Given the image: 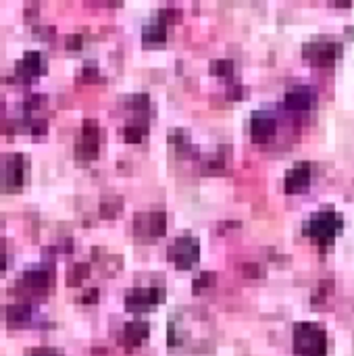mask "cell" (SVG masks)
I'll list each match as a JSON object with an SVG mask.
<instances>
[{"instance_id":"obj_18","label":"cell","mask_w":354,"mask_h":356,"mask_svg":"<svg viewBox=\"0 0 354 356\" xmlns=\"http://www.w3.org/2000/svg\"><path fill=\"white\" fill-rule=\"evenodd\" d=\"M148 131V123H142V121H134V123H127L125 129H123V140L129 142V144H138Z\"/></svg>"},{"instance_id":"obj_1","label":"cell","mask_w":354,"mask_h":356,"mask_svg":"<svg viewBox=\"0 0 354 356\" xmlns=\"http://www.w3.org/2000/svg\"><path fill=\"white\" fill-rule=\"evenodd\" d=\"M54 286V267L48 265H38L33 269H27L10 290L13 296H17L21 302L33 300V298H44Z\"/></svg>"},{"instance_id":"obj_29","label":"cell","mask_w":354,"mask_h":356,"mask_svg":"<svg viewBox=\"0 0 354 356\" xmlns=\"http://www.w3.org/2000/svg\"><path fill=\"white\" fill-rule=\"evenodd\" d=\"M4 111H6V102H4V96H0V119H2V117H6V115H4Z\"/></svg>"},{"instance_id":"obj_6","label":"cell","mask_w":354,"mask_h":356,"mask_svg":"<svg viewBox=\"0 0 354 356\" xmlns=\"http://www.w3.org/2000/svg\"><path fill=\"white\" fill-rule=\"evenodd\" d=\"M165 288H134L131 292H127L125 296V309L134 315H142L148 313L152 309H156L163 300H165Z\"/></svg>"},{"instance_id":"obj_13","label":"cell","mask_w":354,"mask_h":356,"mask_svg":"<svg viewBox=\"0 0 354 356\" xmlns=\"http://www.w3.org/2000/svg\"><path fill=\"white\" fill-rule=\"evenodd\" d=\"M277 129V123L273 119V115H267V113H255L252 119H250V136L255 142L263 144V142H269L273 138Z\"/></svg>"},{"instance_id":"obj_10","label":"cell","mask_w":354,"mask_h":356,"mask_svg":"<svg viewBox=\"0 0 354 356\" xmlns=\"http://www.w3.org/2000/svg\"><path fill=\"white\" fill-rule=\"evenodd\" d=\"M303 54L309 60H313L315 65H332L342 54V44L340 42H330V40L311 42V44L305 46Z\"/></svg>"},{"instance_id":"obj_27","label":"cell","mask_w":354,"mask_h":356,"mask_svg":"<svg viewBox=\"0 0 354 356\" xmlns=\"http://www.w3.org/2000/svg\"><path fill=\"white\" fill-rule=\"evenodd\" d=\"M25 356H63L61 353H56L54 348H31L27 350Z\"/></svg>"},{"instance_id":"obj_22","label":"cell","mask_w":354,"mask_h":356,"mask_svg":"<svg viewBox=\"0 0 354 356\" xmlns=\"http://www.w3.org/2000/svg\"><path fill=\"white\" fill-rule=\"evenodd\" d=\"M215 284V273H202L196 282H194V294H200V290L209 288Z\"/></svg>"},{"instance_id":"obj_28","label":"cell","mask_w":354,"mask_h":356,"mask_svg":"<svg viewBox=\"0 0 354 356\" xmlns=\"http://www.w3.org/2000/svg\"><path fill=\"white\" fill-rule=\"evenodd\" d=\"M40 6L38 4H31V6H25V19H33L38 15Z\"/></svg>"},{"instance_id":"obj_19","label":"cell","mask_w":354,"mask_h":356,"mask_svg":"<svg viewBox=\"0 0 354 356\" xmlns=\"http://www.w3.org/2000/svg\"><path fill=\"white\" fill-rule=\"evenodd\" d=\"M123 209V200L121 198H104L100 202V217L104 219H115Z\"/></svg>"},{"instance_id":"obj_5","label":"cell","mask_w":354,"mask_h":356,"mask_svg":"<svg viewBox=\"0 0 354 356\" xmlns=\"http://www.w3.org/2000/svg\"><path fill=\"white\" fill-rule=\"evenodd\" d=\"M48 71V60L40 50H27L17 63H15V73L8 77H2L6 83H31L35 77L44 75Z\"/></svg>"},{"instance_id":"obj_25","label":"cell","mask_w":354,"mask_h":356,"mask_svg":"<svg viewBox=\"0 0 354 356\" xmlns=\"http://www.w3.org/2000/svg\"><path fill=\"white\" fill-rule=\"evenodd\" d=\"M98 296H100V292L96 288H90V290L83 292V296L79 298V302L81 305H96L98 302Z\"/></svg>"},{"instance_id":"obj_17","label":"cell","mask_w":354,"mask_h":356,"mask_svg":"<svg viewBox=\"0 0 354 356\" xmlns=\"http://www.w3.org/2000/svg\"><path fill=\"white\" fill-rule=\"evenodd\" d=\"M90 265L88 263H77V265H71L69 271H67V286L69 288H75V286H81L88 277H90Z\"/></svg>"},{"instance_id":"obj_2","label":"cell","mask_w":354,"mask_h":356,"mask_svg":"<svg viewBox=\"0 0 354 356\" xmlns=\"http://www.w3.org/2000/svg\"><path fill=\"white\" fill-rule=\"evenodd\" d=\"M29 179V159L21 152L0 156V192L17 194Z\"/></svg>"},{"instance_id":"obj_14","label":"cell","mask_w":354,"mask_h":356,"mask_svg":"<svg viewBox=\"0 0 354 356\" xmlns=\"http://www.w3.org/2000/svg\"><path fill=\"white\" fill-rule=\"evenodd\" d=\"M313 100H315V94L311 88L307 86H296L292 88L286 98H284V106L290 111V113H305L313 106Z\"/></svg>"},{"instance_id":"obj_20","label":"cell","mask_w":354,"mask_h":356,"mask_svg":"<svg viewBox=\"0 0 354 356\" xmlns=\"http://www.w3.org/2000/svg\"><path fill=\"white\" fill-rule=\"evenodd\" d=\"M98 79H100V69H98V65H96L94 60L83 63V67H81V71H79V75H77V81H79V83H94V81H98Z\"/></svg>"},{"instance_id":"obj_23","label":"cell","mask_w":354,"mask_h":356,"mask_svg":"<svg viewBox=\"0 0 354 356\" xmlns=\"http://www.w3.org/2000/svg\"><path fill=\"white\" fill-rule=\"evenodd\" d=\"M81 44H83V35H81V33H69V35L65 38L67 50H79Z\"/></svg>"},{"instance_id":"obj_24","label":"cell","mask_w":354,"mask_h":356,"mask_svg":"<svg viewBox=\"0 0 354 356\" xmlns=\"http://www.w3.org/2000/svg\"><path fill=\"white\" fill-rule=\"evenodd\" d=\"M8 267V250H6V240L0 238V277L6 273Z\"/></svg>"},{"instance_id":"obj_11","label":"cell","mask_w":354,"mask_h":356,"mask_svg":"<svg viewBox=\"0 0 354 356\" xmlns=\"http://www.w3.org/2000/svg\"><path fill=\"white\" fill-rule=\"evenodd\" d=\"M148 334H150V325H148L146 321H140V319L129 321V323L123 327V332H121L119 344H121L125 350H136V348H140V346L146 342Z\"/></svg>"},{"instance_id":"obj_15","label":"cell","mask_w":354,"mask_h":356,"mask_svg":"<svg viewBox=\"0 0 354 356\" xmlns=\"http://www.w3.org/2000/svg\"><path fill=\"white\" fill-rule=\"evenodd\" d=\"M4 319L13 330L25 327L33 319V307L29 302H15L10 307H4Z\"/></svg>"},{"instance_id":"obj_16","label":"cell","mask_w":354,"mask_h":356,"mask_svg":"<svg viewBox=\"0 0 354 356\" xmlns=\"http://www.w3.org/2000/svg\"><path fill=\"white\" fill-rule=\"evenodd\" d=\"M167 21H169V17H163V19H156V21L144 25L142 40L144 42H165V38H167Z\"/></svg>"},{"instance_id":"obj_12","label":"cell","mask_w":354,"mask_h":356,"mask_svg":"<svg viewBox=\"0 0 354 356\" xmlns=\"http://www.w3.org/2000/svg\"><path fill=\"white\" fill-rule=\"evenodd\" d=\"M311 186V165L309 163H296L288 175H286V192L288 194H303Z\"/></svg>"},{"instance_id":"obj_3","label":"cell","mask_w":354,"mask_h":356,"mask_svg":"<svg viewBox=\"0 0 354 356\" xmlns=\"http://www.w3.org/2000/svg\"><path fill=\"white\" fill-rule=\"evenodd\" d=\"M296 356H328V332L319 323H296L294 327Z\"/></svg>"},{"instance_id":"obj_7","label":"cell","mask_w":354,"mask_h":356,"mask_svg":"<svg viewBox=\"0 0 354 356\" xmlns=\"http://www.w3.org/2000/svg\"><path fill=\"white\" fill-rule=\"evenodd\" d=\"M167 232L165 213H142L134 219V236L140 242H152Z\"/></svg>"},{"instance_id":"obj_8","label":"cell","mask_w":354,"mask_h":356,"mask_svg":"<svg viewBox=\"0 0 354 356\" xmlns=\"http://www.w3.org/2000/svg\"><path fill=\"white\" fill-rule=\"evenodd\" d=\"M167 257L177 269H190L200 259V244L192 236H182L173 242Z\"/></svg>"},{"instance_id":"obj_9","label":"cell","mask_w":354,"mask_h":356,"mask_svg":"<svg viewBox=\"0 0 354 356\" xmlns=\"http://www.w3.org/2000/svg\"><path fill=\"white\" fill-rule=\"evenodd\" d=\"M100 148V125L96 119H86L81 125V136L75 144V156L79 161H92L98 156Z\"/></svg>"},{"instance_id":"obj_4","label":"cell","mask_w":354,"mask_h":356,"mask_svg":"<svg viewBox=\"0 0 354 356\" xmlns=\"http://www.w3.org/2000/svg\"><path fill=\"white\" fill-rule=\"evenodd\" d=\"M344 227V219L340 213L334 211H323L311 217V221L307 223V236L319 246V248H328L342 232Z\"/></svg>"},{"instance_id":"obj_21","label":"cell","mask_w":354,"mask_h":356,"mask_svg":"<svg viewBox=\"0 0 354 356\" xmlns=\"http://www.w3.org/2000/svg\"><path fill=\"white\" fill-rule=\"evenodd\" d=\"M211 71L215 75H221V77H232L234 75V63L223 58V60H213L211 63Z\"/></svg>"},{"instance_id":"obj_26","label":"cell","mask_w":354,"mask_h":356,"mask_svg":"<svg viewBox=\"0 0 354 356\" xmlns=\"http://www.w3.org/2000/svg\"><path fill=\"white\" fill-rule=\"evenodd\" d=\"M33 31H35V35L38 38H46V40H50V38H54V27L52 25H35L33 27Z\"/></svg>"}]
</instances>
